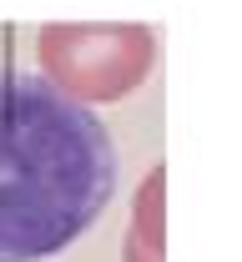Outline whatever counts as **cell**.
<instances>
[{"instance_id":"cell-1","label":"cell","mask_w":242,"mask_h":262,"mask_svg":"<svg viewBox=\"0 0 242 262\" xmlns=\"http://www.w3.org/2000/svg\"><path fill=\"white\" fill-rule=\"evenodd\" d=\"M116 146L91 106L0 71V262H46L106 212Z\"/></svg>"},{"instance_id":"cell-2","label":"cell","mask_w":242,"mask_h":262,"mask_svg":"<svg viewBox=\"0 0 242 262\" xmlns=\"http://www.w3.org/2000/svg\"><path fill=\"white\" fill-rule=\"evenodd\" d=\"M35 66L76 106H116L146 86L157 35L141 20H51L35 31Z\"/></svg>"},{"instance_id":"cell-3","label":"cell","mask_w":242,"mask_h":262,"mask_svg":"<svg viewBox=\"0 0 242 262\" xmlns=\"http://www.w3.org/2000/svg\"><path fill=\"white\" fill-rule=\"evenodd\" d=\"M131 237L151 252H167V166H151L131 196Z\"/></svg>"},{"instance_id":"cell-4","label":"cell","mask_w":242,"mask_h":262,"mask_svg":"<svg viewBox=\"0 0 242 262\" xmlns=\"http://www.w3.org/2000/svg\"><path fill=\"white\" fill-rule=\"evenodd\" d=\"M121 262H167V252H151L146 242H137L131 232L121 237Z\"/></svg>"}]
</instances>
